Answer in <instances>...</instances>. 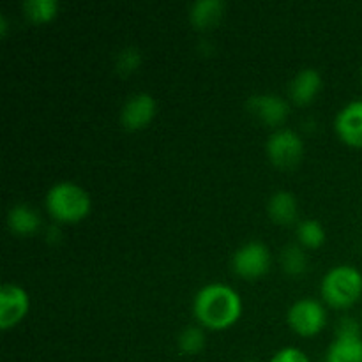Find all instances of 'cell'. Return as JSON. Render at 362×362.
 I'll use <instances>...</instances> for the list:
<instances>
[{
  "label": "cell",
  "instance_id": "1",
  "mask_svg": "<svg viewBox=\"0 0 362 362\" xmlns=\"http://www.w3.org/2000/svg\"><path fill=\"white\" fill-rule=\"evenodd\" d=\"M243 297L225 283H207L193 297V317L209 331H226L240 320Z\"/></svg>",
  "mask_w": 362,
  "mask_h": 362
},
{
  "label": "cell",
  "instance_id": "2",
  "mask_svg": "<svg viewBox=\"0 0 362 362\" xmlns=\"http://www.w3.org/2000/svg\"><path fill=\"white\" fill-rule=\"evenodd\" d=\"M45 207L57 223L74 225L90 214L92 198L80 184L73 180H60L46 191Z\"/></svg>",
  "mask_w": 362,
  "mask_h": 362
},
{
  "label": "cell",
  "instance_id": "3",
  "mask_svg": "<svg viewBox=\"0 0 362 362\" xmlns=\"http://www.w3.org/2000/svg\"><path fill=\"white\" fill-rule=\"evenodd\" d=\"M320 297L322 303L334 310L356 306L362 297V272L356 265H334L322 278Z\"/></svg>",
  "mask_w": 362,
  "mask_h": 362
},
{
  "label": "cell",
  "instance_id": "4",
  "mask_svg": "<svg viewBox=\"0 0 362 362\" xmlns=\"http://www.w3.org/2000/svg\"><path fill=\"white\" fill-rule=\"evenodd\" d=\"M267 159L279 170H293L300 165L304 158L303 136L292 127L272 129L265 141Z\"/></svg>",
  "mask_w": 362,
  "mask_h": 362
},
{
  "label": "cell",
  "instance_id": "5",
  "mask_svg": "<svg viewBox=\"0 0 362 362\" xmlns=\"http://www.w3.org/2000/svg\"><path fill=\"white\" fill-rule=\"evenodd\" d=\"M286 324L293 334L300 338L318 336L327 325V310L322 300L313 297H303L290 304L286 311Z\"/></svg>",
  "mask_w": 362,
  "mask_h": 362
},
{
  "label": "cell",
  "instance_id": "6",
  "mask_svg": "<svg viewBox=\"0 0 362 362\" xmlns=\"http://www.w3.org/2000/svg\"><path fill=\"white\" fill-rule=\"evenodd\" d=\"M230 264L237 278L253 281L271 271L272 253L262 240H247L233 251Z\"/></svg>",
  "mask_w": 362,
  "mask_h": 362
},
{
  "label": "cell",
  "instance_id": "7",
  "mask_svg": "<svg viewBox=\"0 0 362 362\" xmlns=\"http://www.w3.org/2000/svg\"><path fill=\"white\" fill-rule=\"evenodd\" d=\"M325 362H362V324L354 317L338 322Z\"/></svg>",
  "mask_w": 362,
  "mask_h": 362
},
{
  "label": "cell",
  "instance_id": "8",
  "mask_svg": "<svg viewBox=\"0 0 362 362\" xmlns=\"http://www.w3.org/2000/svg\"><path fill=\"white\" fill-rule=\"evenodd\" d=\"M30 311V296L18 283H4L0 288V329L9 331L25 320Z\"/></svg>",
  "mask_w": 362,
  "mask_h": 362
},
{
  "label": "cell",
  "instance_id": "9",
  "mask_svg": "<svg viewBox=\"0 0 362 362\" xmlns=\"http://www.w3.org/2000/svg\"><path fill=\"white\" fill-rule=\"evenodd\" d=\"M158 101L148 92H136L124 101L120 108V124L126 131H141L154 120Z\"/></svg>",
  "mask_w": 362,
  "mask_h": 362
},
{
  "label": "cell",
  "instance_id": "10",
  "mask_svg": "<svg viewBox=\"0 0 362 362\" xmlns=\"http://www.w3.org/2000/svg\"><path fill=\"white\" fill-rule=\"evenodd\" d=\"M247 112L260 120L265 126L278 129L283 127V122L288 119L290 105L283 95L279 94H257L251 95L246 103Z\"/></svg>",
  "mask_w": 362,
  "mask_h": 362
},
{
  "label": "cell",
  "instance_id": "11",
  "mask_svg": "<svg viewBox=\"0 0 362 362\" xmlns=\"http://www.w3.org/2000/svg\"><path fill=\"white\" fill-rule=\"evenodd\" d=\"M334 133L349 147L362 148V99L346 103L336 113Z\"/></svg>",
  "mask_w": 362,
  "mask_h": 362
},
{
  "label": "cell",
  "instance_id": "12",
  "mask_svg": "<svg viewBox=\"0 0 362 362\" xmlns=\"http://www.w3.org/2000/svg\"><path fill=\"white\" fill-rule=\"evenodd\" d=\"M324 78L315 67H304L293 74L288 83V99L297 106H308L320 94Z\"/></svg>",
  "mask_w": 362,
  "mask_h": 362
},
{
  "label": "cell",
  "instance_id": "13",
  "mask_svg": "<svg viewBox=\"0 0 362 362\" xmlns=\"http://www.w3.org/2000/svg\"><path fill=\"white\" fill-rule=\"evenodd\" d=\"M267 216L279 226H292L299 218V202L292 191L279 189L267 202Z\"/></svg>",
  "mask_w": 362,
  "mask_h": 362
},
{
  "label": "cell",
  "instance_id": "14",
  "mask_svg": "<svg viewBox=\"0 0 362 362\" xmlns=\"http://www.w3.org/2000/svg\"><path fill=\"white\" fill-rule=\"evenodd\" d=\"M7 228L11 233L18 237L34 235L41 230L42 218L37 209L27 204H16L7 211Z\"/></svg>",
  "mask_w": 362,
  "mask_h": 362
},
{
  "label": "cell",
  "instance_id": "15",
  "mask_svg": "<svg viewBox=\"0 0 362 362\" xmlns=\"http://www.w3.org/2000/svg\"><path fill=\"white\" fill-rule=\"evenodd\" d=\"M225 13V2L221 0H198L189 7V21L197 30H211Z\"/></svg>",
  "mask_w": 362,
  "mask_h": 362
},
{
  "label": "cell",
  "instance_id": "16",
  "mask_svg": "<svg viewBox=\"0 0 362 362\" xmlns=\"http://www.w3.org/2000/svg\"><path fill=\"white\" fill-rule=\"evenodd\" d=\"M296 237L297 244H300L304 250H318L325 244L327 233H325L324 225L318 219L308 218L297 223Z\"/></svg>",
  "mask_w": 362,
  "mask_h": 362
},
{
  "label": "cell",
  "instance_id": "17",
  "mask_svg": "<svg viewBox=\"0 0 362 362\" xmlns=\"http://www.w3.org/2000/svg\"><path fill=\"white\" fill-rule=\"evenodd\" d=\"M281 267L285 274L292 276V278H299V276L306 274L308 271V257L306 251L300 244L292 243L286 244L281 250Z\"/></svg>",
  "mask_w": 362,
  "mask_h": 362
},
{
  "label": "cell",
  "instance_id": "18",
  "mask_svg": "<svg viewBox=\"0 0 362 362\" xmlns=\"http://www.w3.org/2000/svg\"><path fill=\"white\" fill-rule=\"evenodd\" d=\"M205 343V331L202 325H187L177 336V349L182 356H198L204 352Z\"/></svg>",
  "mask_w": 362,
  "mask_h": 362
},
{
  "label": "cell",
  "instance_id": "19",
  "mask_svg": "<svg viewBox=\"0 0 362 362\" xmlns=\"http://www.w3.org/2000/svg\"><path fill=\"white\" fill-rule=\"evenodd\" d=\"M23 14L32 23H48L59 14V2L55 0H25L21 4Z\"/></svg>",
  "mask_w": 362,
  "mask_h": 362
},
{
  "label": "cell",
  "instance_id": "20",
  "mask_svg": "<svg viewBox=\"0 0 362 362\" xmlns=\"http://www.w3.org/2000/svg\"><path fill=\"white\" fill-rule=\"evenodd\" d=\"M141 60H144V57H141V52L136 46H127V48L120 49L119 55L115 57L117 73L129 76L141 66Z\"/></svg>",
  "mask_w": 362,
  "mask_h": 362
},
{
  "label": "cell",
  "instance_id": "21",
  "mask_svg": "<svg viewBox=\"0 0 362 362\" xmlns=\"http://www.w3.org/2000/svg\"><path fill=\"white\" fill-rule=\"evenodd\" d=\"M269 362H311L308 354L297 346H285L279 349L274 356L269 359Z\"/></svg>",
  "mask_w": 362,
  "mask_h": 362
},
{
  "label": "cell",
  "instance_id": "22",
  "mask_svg": "<svg viewBox=\"0 0 362 362\" xmlns=\"http://www.w3.org/2000/svg\"><path fill=\"white\" fill-rule=\"evenodd\" d=\"M361 85H362V67H361Z\"/></svg>",
  "mask_w": 362,
  "mask_h": 362
},
{
  "label": "cell",
  "instance_id": "23",
  "mask_svg": "<svg viewBox=\"0 0 362 362\" xmlns=\"http://www.w3.org/2000/svg\"><path fill=\"white\" fill-rule=\"evenodd\" d=\"M247 362H258V361H247Z\"/></svg>",
  "mask_w": 362,
  "mask_h": 362
}]
</instances>
